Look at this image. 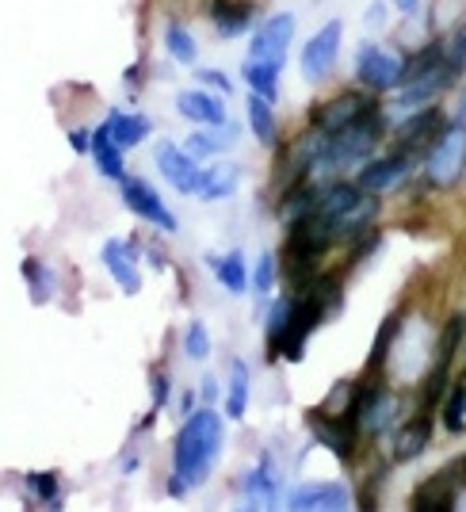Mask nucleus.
Masks as SVG:
<instances>
[{"instance_id": "1", "label": "nucleus", "mask_w": 466, "mask_h": 512, "mask_svg": "<svg viewBox=\"0 0 466 512\" xmlns=\"http://www.w3.org/2000/svg\"><path fill=\"white\" fill-rule=\"evenodd\" d=\"M226 448V421L214 406H199L172 440V474L169 497H188L195 486H203L214 474Z\"/></svg>"}, {"instance_id": "2", "label": "nucleus", "mask_w": 466, "mask_h": 512, "mask_svg": "<svg viewBox=\"0 0 466 512\" xmlns=\"http://www.w3.org/2000/svg\"><path fill=\"white\" fill-rule=\"evenodd\" d=\"M390 115L386 107H371L367 115H360L356 123H348L344 130H333L325 134L318 153V165H314V180H337V176H348L356 172L363 161H371L379 146L390 138Z\"/></svg>"}, {"instance_id": "3", "label": "nucleus", "mask_w": 466, "mask_h": 512, "mask_svg": "<svg viewBox=\"0 0 466 512\" xmlns=\"http://www.w3.org/2000/svg\"><path fill=\"white\" fill-rule=\"evenodd\" d=\"M466 176V123L447 119L440 138L428 146L421 161V180L432 192H451L459 188Z\"/></svg>"}, {"instance_id": "4", "label": "nucleus", "mask_w": 466, "mask_h": 512, "mask_svg": "<svg viewBox=\"0 0 466 512\" xmlns=\"http://www.w3.org/2000/svg\"><path fill=\"white\" fill-rule=\"evenodd\" d=\"M405 77V54L394 46L382 43H363L356 50V62H352V81L375 96H390L394 88L402 85Z\"/></svg>"}, {"instance_id": "5", "label": "nucleus", "mask_w": 466, "mask_h": 512, "mask_svg": "<svg viewBox=\"0 0 466 512\" xmlns=\"http://www.w3.org/2000/svg\"><path fill=\"white\" fill-rule=\"evenodd\" d=\"M340 46H344V20H329L321 23L318 31L302 43V54H298V73L306 85H325L333 77V69L340 62Z\"/></svg>"}, {"instance_id": "6", "label": "nucleus", "mask_w": 466, "mask_h": 512, "mask_svg": "<svg viewBox=\"0 0 466 512\" xmlns=\"http://www.w3.org/2000/svg\"><path fill=\"white\" fill-rule=\"evenodd\" d=\"M295 31H298L295 12H272V16H264V20L256 23L253 39H249L245 62L287 69V54H291V43H295Z\"/></svg>"}, {"instance_id": "7", "label": "nucleus", "mask_w": 466, "mask_h": 512, "mask_svg": "<svg viewBox=\"0 0 466 512\" xmlns=\"http://www.w3.org/2000/svg\"><path fill=\"white\" fill-rule=\"evenodd\" d=\"M447 119H451V115H447L440 104L409 111V115H402V119L390 127V146L409 153V157H417V161H424V153L440 138V130L447 127Z\"/></svg>"}, {"instance_id": "8", "label": "nucleus", "mask_w": 466, "mask_h": 512, "mask_svg": "<svg viewBox=\"0 0 466 512\" xmlns=\"http://www.w3.org/2000/svg\"><path fill=\"white\" fill-rule=\"evenodd\" d=\"M417 169H421V161H417V157H409V153L390 146L386 153H375L371 161H363L360 169H356V184H360L363 192H371V195H379L382 199V195L398 192L402 184H409Z\"/></svg>"}, {"instance_id": "9", "label": "nucleus", "mask_w": 466, "mask_h": 512, "mask_svg": "<svg viewBox=\"0 0 466 512\" xmlns=\"http://www.w3.org/2000/svg\"><path fill=\"white\" fill-rule=\"evenodd\" d=\"M379 104L382 100L375 96V92L352 85V88H344V92H337V96H329V100L314 104L310 119H306V127L321 130V134H333V130H344L348 123H356L360 115H367L371 107H379Z\"/></svg>"}, {"instance_id": "10", "label": "nucleus", "mask_w": 466, "mask_h": 512, "mask_svg": "<svg viewBox=\"0 0 466 512\" xmlns=\"http://www.w3.org/2000/svg\"><path fill=\"white\" fill-rule=\"evenodd\" d=\"M119 195H123V207H127L134 218H142L146 226L153 230H161V234H176L180 230V222H176V214L169 211V203H165V195L157 192L149 180L142 176H123L119 180Z\"/></svg>"}, {"instance_id": "11", "label": "nucleus", "mask_w": 466, "mask_h": 512, "mask_svg": "<svg viewBox=\"0 0 466 512\" xmlns=\"http://www.w3.org/2000/svg\"><path fill=\"white\" fill-rule=\"evenodd\" d=\"M283 512H352L344 482H298L283 493Z\"/></svg>"}, {"instance_id": "12", "label": "nucleus", "mask_w": 466, "mask_h": 512, "mask_svg": "<svg viewBox=\"0 0 466 512\" xmlns=\"http://www.w3.org/2000/svg\"><path fill=\"white\" fill-rule=\"evenodd\" d=\"M153 165H157L161 180H165L176 195H195V188H199V169H203V165H199L180 142L161 138V142L153 146Z\"/></svg>"}, {"instance_id": "13", "label": "nucleus", "mask_w": 466, "mask_h": 512, "mask_svg": "<svg viewBox=\"0 0 466 512\" xmlns=\"http://www.w3.org/2000/svg\"><path fill=\"white\" fill-rule=\"evenodd\" d=\"M306 425H310V432H314V440H318L321 448L333 451L340 463H352L356 440L363 436L360 425H356L352 417H337V413H325V409L318 406L306 417Z\"/></svg>"}, {"instance_id": "14", "label": "nucleus", "mask_w": 466, "mask_h": 512, "mask_svg": "<svg viewBox=\"0 0 466 512\" xmlns=\"http://www.w3.org/2000/svg\"><path fill=\"white\" fill-rule=\"evenodd\" d=\"M356 421H360L363 436H382V432H390L394 421H398V398H394L382 383L360 386V398H356Z\"/></svg>"}, {"instance_id": "15", "label": "nucleus", "mask_w": 466, "mask_h": 512, "mask_svg": "<svg viewBox=\"0 0 466 512\" xmlns=\"http://www.w3.org/2000/svg\"><path fill=\"white\" fill-rule=\"evenodd\" d=\"M100 260H104L107 276L115 279V287L123 295H138L142 291V268H138V245L123 241V237H107L100 245Z\"/></svg>"}, {"instance_id": "16", "label": "nucleus", "mask_w": 466, "mask_h": 512, "mask_svg": "<svg viewBox=\"0 0 466 512\" xmlns=\"http://www.w3.org/2000/svg\"><path fill=\"white\" fill-rule=\"evenodd\" d=\"M176 111H180V119H188L191 127H222V123H230L226 100L203 85L176 92Z\"/></svg>"}, {"instance_id": "17", "label": "nucleus", "mask_w": 466, "mask_h": 512, "mask_svg": "<svg viewBox=\"0 0 466 512\" xmlns=\"http://www.w3.org/2000/svg\"><path fill=\"white\" fill-rule=\"evenodd\" d=\"M207 20L218 39H241L256 23L253 0H207Z\"/></svg>"}, {"instance_id": "18", "label": "nucleus", "mask_w": 466, "mask_h": 512, "mask_svg": "<svg viewBox=\"0 0 466 512\" xmlns=\"http://www.w3.org/2000/svg\"><path fill=\"white\" fill-rule=\"evenodd\" d=\"M432 444V413H424L417 409L409 421L390 432V455H394V463H413L417 455H424Z\"/></svg>"}, {"instance_id": "19", "label": "nucleus", "mask_w": 466, "mask_h": 512, "mask_svg": "<svg viewBox=\"0 0 466 512\" xmlns=\"http://www.w3.org/2000/svg\"><path fill=\"white\" fill-rule=\"evenodd\" d=\"M459 478L451 470H436L432 478H424L421 486L413 490L409 512H455V497H459Z\"/></svg>"}, {"instance_id": "20", "label": "nucleus", "mask_w": 466, "mask_h": 512, "mask_svg": "<svg viewBox=\"0 0 466 512\" xmlns=\"http://www.w3.org/2000/svg\"><path fill=\"white\" fill-rule=\"evenodd\" d=\"M237 123H222V127H195L184 138V150L199 161V165H207V161H218L226 150H233V142H237Z\"/></svg>"}, {"instance_id": "21", "label": "nucleus", "mask_w": 466, "mask_h": 512, "mask_svg": "<svg viewBox=\"0 0 466 512\" xmlns=\"http://www.w3.org/2000/svg\"><path fill=\"white\" fill-rule=\"evenodd\" d=\"M104 127L107 134L123 146V150H134V146H142L149 134H153V119H149L146 111H123V107H111L104 115Z\"/></svg>"}, {"instance_id": "22", "label": "nucleus", "mask_w": 466, "mask_h": 512, "mask_svg": "<svg viewBox=\"0 0 466 512\" xmlns=\"http://www.w3.org/2000/svg\"><path fill=\"white\" fill-rule=\"evenodd\" d=\"M237 184H241V169L230 165V161H207L203 169H199V188H195V199H203V203H222V199H230L237 192Z\"/></svg>"}, {"instance_id": "23", "label": "nucleus", "mask_w": 466, "mask_h": 512, "mask_svg": "<svg viewBox=\"0 0 466 512\" xmlns=\"http://www.w3.org/2000/svg\"><path fill=\"white\" fill-rule=\"evenodd\" d=\"M92 165H96V172L104 176V180H111V184H119L123 176H127V150L107 134V127L100 123V127L92 130Z\"/></svg>"}, {"instance_id": "24", "label": "nucleus", "mask_w": 466, "mask_h": 512, "mask_svg": "<svg viewBox=\"0 0 466 512\" xmlns=\"http://www.w3.org/2000/svg\"><path fill=\"white\" fill-rule=\"evenodd\" d=\"M20 276L27 283V299L35 302V306H46V302L58 295V272L46 264L43 256H23Z\"/></svg>"}, {"instance_id": "25", "label": "nucleus", "mask_w": 466, "mask_h": 512, "mask_svg": "<svg viewBox=\"0 0 466 512\" xmlns=\"http://www.w3.org/2000/svg\"><path fill=\"white\" fill-rule=\"evenodd\" d=\"M245 115H249V130H253L256 142H260L264 150H276L279 146L276 104H272V100H264V96H256V92H249V100H245Z\"/></svg>"}, {"instance_id": "26", "label": "nucleus", "mask_w": 466, "mask_h": 512, "mask_svg": "<svg viewBox=\"0 0 466 512\" xmlns=\"http://www.w3.org/2000/svg\"><path fill=\"white\" fill-rule=\"evenodd\" d=\"M249 390H253V379H249V363L241 356H230V379H226V398H222V409L230 421H245L249 413Z\"/></svg>"}, {"instance_id": "27", "label": "nucleus", "mask_w": 466, "mask_h": 512, "mask_svg": "<svg viewBox=\"0 0 466 512\" xmlns=\"http://www.w3.org/2000/svg\"><path fill=\"white\" fill-rule=\"evenodd\" d=\"M207 264H211V272L222 291H230V295H245V291H249V264H245V253H241V249L222 253V256H207Z\"/></svg>"}, {"instance_id": "28", "label": "nucleus", "mask_w": 466, "mask_h": 512, "mask_svg": "<svg viewBox=\"0 0 466 512\" xmlns=\"http://www.w3.org/2000/svg\"><path fill=\"white\" fill-rule=\"evenodd\" d=\"M23 486H27V501H35L46 512H62V478L54 470H27Z\"/></svg>"}, {"instance_id": "29", "label": "nucleus", "mask_w": 466, "mask_h": 512, "mask_svg": "<svg viewBox=\"0 0 466 512\" xmlns=\"http://www.w3.org/2000/svg\"><path fill=\"white\" fill-rule=\"evenodd\" d=\"M241 81L249 85V92L264 96V100H279V88H283V69L276 65H260V62H245L241 65Z\"/></svg>"}, {"instance_id": "30", "label": "nucleus", "mask_w": 466, "mask_h": 512, "mask_svg": "<svg viewBox=\"0 0 466 512\" xmlns=\"http://www.w3.org/2000/svg\"><path fill=\"white\" fill-rule=\"evenodd\" d=\"M276 279H279V256L260 253L256 264L249 268V291L256 295V310H260V314H264V299L276 291Z\"/></svg>"}, {"instance_id": "31", "label": "nucleus", "mask_w": 466, "mask_h": 512, "mask_svg": "<svg viewBox=\"0 0 466 512\" xmlns=\"http://www.w3.org/2000/svg\"><path fill=\"white\" fill-rule=\"evenodd\" d=\"M402 310H394V314H386V321L379 325V337L371 344V356H367V375H375L382 371V363L390 360V352H394V341H398V333H402Z\"/></svg>"}, {"instance_id": "32", "label": "nucleus", "mask_w": 466, "mask_h": 512, "mask_svg": "<svg viewBox=\"0 0 466 512\" xmlns=\"http://www.w3.org/2000/svg\"><path fill=\"white\" fill-rule=\"evenodd\" d=\"M165 50H169L172 62L184 65V69H195V62H199V43H195V35L184 23H169L165 27Z\"/></svg>"}, {"instance_id": "33", "label": "nucleus", "mask_w": 466, "mask_h": 512, "mask_svg": "<svg viewBox=\"0 0 466 512\" xmlns=\"http://www.w3.org/2000/svg\"><path fill=\"white\" fill-rule=\"evenodd\" d=\"M440 409H444V428L447 432H466V390L463 383H455L451 390L444 394V402H440Z\"/></svg>"}, {"instance_id": "34", "label": "nucleus", "mask_w": 466, "mask_h": 512, "mask_svg": "<svg viewBox=\"0 0 466 512\" xmlns=\"http://www.w3.org/2000/svg\"><path fill=\"white\" fill-rule=\"evenodd\" d=\"M184 356L195 363L211 360V333H207L203 321H188V329H184Z\"/></svg>"}, {"instance_id": "35", "label": "nucleus", "mask_w": 466, "mask_h": 512, "mask_svg": "<svg viewBox=\"0 0 466 512\" xmlns=\"http://www.w3.org/2000/svg\"><path fill=\"white\" fill-rule=\"evenodd\" d=\"M444 43H447V62L459 65V69L466 73V16H459V20L447 27Z\"/></svg>"}, {"instance_id": "36", "label": "nucleus", "mask_w": 466, "mask_h": 512, "mask_svg": "<svg viewBox=\"0 0 466 512\" xmlns=\"http://www.w3.org/2000/svg\"><path fill=\"white\" fill-rule=\"evenodd\" d=\"M195 85L211 88V92H218V96H230L233 92V81L222 73V69H195Z\"/></svg>"}, {"instance_id": "37", "label": "nucleus", "mask_w": 466, "mask_h": 512, "mask_svg": "<svg viewBox=\"0 0 466 512\" xmlns=\"http://www.w3.org/2000/svg\"><path fill=\"white\" fill-rule=\"evenodd\" d=\"M149 390H153V413H161V409L169 406L172 379L165 375V371H153V379H149Z\"/></svg>"}, {"instance_id": "38", "label": "nucleus", "mask_w": 466, "mask_h": 512, "mask_svg": "<svg viewBox=\"0 0 466 512\" xmlns=\"http://www.w3.org/2000/svg\"><path fill=\"white\" fill-rule=\"evenodd\" d=\"M65 138H69V150L77 153V157H88V153H92V130L88 127H69Z\"/></svg>"}, {"instance_id": "39", "label": "nucleus", "mask_w": 466, "mask_h": 512, "mask_svg": "<svg viewBox=\"0 0 466 512\" xmlns=\"http://www.w3.org/2000/svg\"><path fill=\"white\" fill-rule=\"evenodd\" d=\"M390 12H394V8H390V0H375V4L367 8L363 23H367L371 31H382V27H386V20H390Z\"/></svg>"}, {"instance_id": "40", "label": "nucleus", "mask_w": 466, "mask_h": 512, "mask_svg": "<svg viewBox=\"0 0 466 512\" xmlns=\"http://www.w3.org/2000/svg\"><path fill=\"white\" fill-rule=\"evenodd\" d=\"M390 8H394L402 20H417L424 12V0H390Z\"/></svg>"}, {"instance_id": "41", "label": "nucleus", "mask_w": 466, "mask_h": 512, "mask_svg": "<svg viewBox=\"0 0 466 512\" xmlns=\"http://www.w3.org/2000/svg\"><path fill=\"white\" fill-rule=\"evenodd\" d=\"M199 398H203V406H214V398H218V386H214V379H207V383L199 386Z\"/></svg>"}, {"instance_id": "42", "label": "nucleus", "mask_w": 466, "mask_h": 512, "mask_svg": "<svg viewBox=\"0 0 466 512\" xmlns=\"http://www.w3.org/2000/svg\"><path fill=\"white\" fill-rule=\"evenodd\" d=\"M195 409H199V406H195V394H191V390H188V394H180V409H176V413H180V417H191Z\"/></svg>"}, {"instance_id": "43", "label": "nucleus", "mask_w": 466, "mask_h": 512, "mask_svg": "<svg viewBox=\"0 0 466 512\" xmlns=\"http://www.w3.org/2000/svg\"><path fill=\"white\" fill-rule=\"evenodd\" d=\"M447 470H451V474L459 478V486H466V455H459L455 463H447Z\"/></svg>"}, {"instance_id": "44", "label": "nucleus", "mask_w": 466, "mask_h": 512, "mask_svg": "<svg viewBox=\"0 0 466 512\" xmlns=\"http://www.w3.org/2000/svg\"><path fill=\"white\" fill-rule=\"evenodd\" d=\"M451 119L466 123V85H459V100H455V115H451Z\"/></svg>"}, {"instance_id": "45", "label": "nucleus", "mask_w": 466, "mask_h": 512, "mask_svg": "<svg viewBox=\"0 0 466 512\" xmlns=\"http://www.w3.org/2000/svg\"><path fill=\"white\" fill-rule=\"evenodd\" d=\"M264 512H283V493H268V501H264Z\"/></svg>"}, {"instance_id": "46", "label": "nucleus", "mask_w": 466, "mask_h": 512, "mask_svg": "<svg viewBox=\"0 0 466 512\" xmlns=\"http://www.w3.org/2000/svg\"><path fill=\"white\" fill-rule=\"evenodd\" d=\"M459 383H463V390H466V371H463V379H459Z\"/></svg>"}]
</instances>
